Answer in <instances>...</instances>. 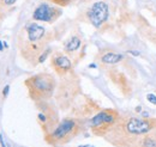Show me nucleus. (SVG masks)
Returning a JSON list of instances; mask_svg holds the SVG:
<instances>
[{"mask_svg":"<svg viewBox=\"0 0 156 147\" xmlns=\"http://www.w3.org/2000/svg\"><path fill=\"white\" fill-rule=\"evenodd\" d=\"M30 97L36 102H44L54 91L55 81L49 74H37L25 80Z\"/></svg>","mask_w":156,"mask_h":147,"instance_id":"nucleus-1","label":"nucleus"},{"mask_svg":"<svg viewBox=\"0 0 156 147\" xmlns=\"http://www.w3.org/2000/svg\"><path fill=\"white\" fill-rule=\"evenodd\" d=\"M79 132V123L75 118H65L62 120L52 133L47 134L46 140L52 145H62L69 142Z\"/></svg>","mask_w":156,"mask_h":147,"instance_id":"nucleus-2","label":"nucleus"},{"mask_svg":"<svg viewBox=\"0 0 156 147\" xmlns=\"http://www.w3.org/2000/svg\"><path fill=\"white\" fill-rule=\"evenodd\" d=\"M118 118V112L114 110H102L98 112L89 122L90 128L96 135H105L107 134L113 125H115Z\"/></svg>","mask_w":156,"mask_h":147,"instance_id":"nucleus-3","label":"nucleus"},{"mask_svg":"<svg viewBox=\"0 0 156 147\" xmlns=\"http://www.w3.org/2000/svg\"><path fill=\"white\" fill-rule=\"evenodd\" d=\"M124 126H125V129H126L127 134H131L133 136L145 135L154 127V125L150 121H148L145 118H138V117H130V118H127Z\"/></svg>","mask_w":156,"mask_h":147,"instance_id":"nucleus-4","label":"nucleus"},{"mask_svg":"<svg viewBox=\"0 0 156 147\" xmlns=\"http://www.w3.org/2000/svg\"><path fill=\"white\" fill-rule=\"evenodd\" d=\"M108 16H109V7L105 1L95 2L88 12V17L90 19V23L95 28H100L108 19Z\"/></svg>","mask_w":156,"mask_h":147,"instance_id":"nucleus-5","label":"nucleus"},{"mask_svg":"<svg viewBox=\"0 0 156 147\" xmlns=\"http://www.w3.org/2000/svg\"><path fill=\"white\" fill-rule=\"evenodd\" d=\"M61 15V11H58V9H54L49 6L48 4H41L36 7V10L33 13V18L40 22H54Z\"/></svg>","mask_w":156,"mask_h":147,"instance_id":"nucleus-6","label":"nucleus"},{"mask_svg":"<svg viewBox=\"0 0 156 147\" xmlns=\"http://www.w3.org/2000/svg\"><path fill=\"white\" fill-rule=\"evenodd\" d=\"M52 66L55 70V72L60 75H64L67 73L69 71H71L72 68V62L71 60L66 55L62 54H55L52 57Z\"/></svg>","mask_w":156,"mask_h":147,"instance_id":"nucleus-7","label":"nucleus"},{"mask_svg":"<svg viewBox=\"0 0 156 147\" xmlns=\"http://www.w3.org/2000/svg\"><path fill=\"white\" fill-rule=\"evenodd\" d=\"M25 31H27V38H28V42L30 43H37L40 42L44 34H46V29L43 26H41L36 23H31L29 24L27 28H25Z\"/></svg>","mask_w":156,"mask_h":147,"instance_id":"nucleus-8","label":"nucleus"},{"mask_svg":"<svg viewBox=\"0 0 156 147\" xmlns=\"http://www.w3.org/2000/svg\"><path fill=\"white\" fill-rule=\"evenodd\" d=\"M124 59V55L122 54H118V53H106L101 56V61L103 63H107V65H115L118 62H120L121 60Z\"/></svg>","mask_w":156,"mask_h":147,"instance_id":"nucleus-9","label":"nucleus"},{"mask_svg":"<svg viewBox=\"0 0 156 147\" xmlns=\"http://www.w3.org/2000/svg\"><path fill=\"white\" fill-rule=\"evenodd\" d=\"M80 44H82V42H80V38L79 37L77 36L71 37L66 42V44H65V50L67 53H73V52H76V50H78L80 48Z\"/></svg>","mask_w":156,"mask_h":147,"instance_id":"nucleus-10","label":"nucleus"},{"mask_svg":"<svg viewBox=\"0 0 156 147\" xmlns=\"http://www.w3.org/2000/svg\"><path fill=\"white\" fill-rule=\"evenodd\" d=\"M143 147H156V139L154 136H145L142 141Z\"/></svg>","mask_w":156,"mask_h":147,"instance_id":"nucleus-11","label":"nucleus"},{"mask_svg":"<svg viewBox=\"0 0 156 147\" xmlns=\"http://www.w3.org/2000/svg\"><path fill=\"white\" fill-rule=\"evenodd\" d=\"M51 52H52V49H51V48H47V49H46L43 53H41V54H40V56H39V59H37V62H39V63L44 62V60L47 59V56L51 54Z\"/></svg>","mask_w":156,"mask_h":147,"instance_id":"nucleus-12","label":"nucleus"},{"mask_svg":"<svg viewBox=\"0 0 156 147\" xmlns=\"http://www.w3.org/2000/svg\"><path fill=\"white\" fill-rule=\"evenodd\" d=\"M147 101L150 102L151 104L156 105V96L154 93H148V94H147Z\"/></svg>","mask_w":156,"mask_h":147,"instance_id":"nucleus-13","label":"nucleus"},{"mask_svg":"<svg viewBox=\"0 0 156 147\" xmlns=\"http://www.w3.org/2000/svg\"><path fill=\"white\" fill-rule=\"evenodd\" d=\"M16 1H17V0H1V2H2L5 6H11V5H13Z\"/></svg>","mask_w":156,"mask_h":147,"instance_id":"nucleus-14","label":"nucleus"},{"mask_svg":"<svg viewBox=\"0 0 156 147\" xmlns=\"http://www.w3.org/2000/svg\"><path fill=\"white\" fill-rule=\"evenodd\" d=\"M127 53L129 54H131V55H133V56H139L140 55V52H138V50H135V49H131V50H127Z\"/></svg>","mask_w":156,"mask_h":147,"instance_id":"nucleus-15","label":"nucleus"},{"mask_svg":"<svg viewBox=\"0 0 156 147\" xmlns=\"http://www.w3.org/2000/svg\"><path fill=\"white\" fill-rule=\"evenodd\" d=\"M9 91H10V85H6V86L4 87V90H2V96L6 97V96L9 94Z\"/></svg>","mask_w":156,"mask_h":147,"instance_id":"nucleus-16","label":"nucleus"},{"mask_svg":"<svg viewBox=\"0 0 156 147\" xmlns=\"http://www.w3.org/2000/svg\"><path fill=\"white\" fill-rule=\"evenodd\" d=\"M0 145H1V147H6L5 142H4V139H2V134H0Z\"/></svg>","mask_w":156,"mask_h":147,"instance_id":"nucleus-17","label":"nucleus"},{"mask_svg":"<svg viewBox=\"0 0 156 147\" xmlns=\"http://www.w3.org/2000/svg\"><path fill=\"white\" fill-rule=\"evenodd\" d=\"M142 116H143L144 118H147V117H149V114H148V112H143V114H142Z\"/></svg>","mask_w":156,"mask_h":147,"instance_id":"nucleus-18","label":"nucleus"},{"mask_svg":"<svg viewBox=\"0 0 156 147\" xmlns=\"http://www.w3.org/2000/svg\"><path fill=\"white\" fill-rule=\"evenodd\" d=\"M136 111L137 112H140V111H142V107H140V105H138V107L136 108Z\"/></svg>","mask_w":156,"mask_h":147,"instance_id":"nucleus-19","label":"nucleus"},{"mask_svg":"<svg viewBox=\"0 0 156 147\" xmlns=\"http://www.w3.org/2000/svg\"><path fill=\"white\" fill-rule=\"evenodd\" d=\"M78 147H94L93 145H80V146H78Z\"/></svg>","mask_w":156,"mask_h":147,"instance_id":"nucleus-20","label":"nucleus"},{"mask_svg":"<svg viewBox=\"0 0 156 147\" xmlns=\"http://www.w3.org/2000/svg\"><path fill=\"white\" fill-rule=\"evenodd\" d=\"M1 50H4V46H2V43H1V41H0V52Z\"/></svg>","mask_w":156,"mask_h":147,"instance_id":"nucleus-21","label":"nucleus"},{"mask_svg":"<svg viewBox=\"0 0 156 147\" xmlns=\"http://www.w3.org/2000/svg\"><path fill=\"white\" fill-rule=\"evenodd\" d=\"M89 67H90V68H95V67H96V66H95V65H94V63H91V65H89Z\"/></svg>","mask_w":156,"mask_h":147,"instance_id":"nucleus-22","label":"nucleus"},{"mask_svg":"<svg viewBox=\"0 0 156 147\" xmlns=\"http://www.w3.org/2000/svg\"><path fill=\"white\" fill-rule=\"evenodd\" d=\"M55 1H57V0H55Z\"/></svg>","mask_w":156,"mask_h":147,"instance_id":"nucleus-23","label":"nucleus"}]
</instances>
